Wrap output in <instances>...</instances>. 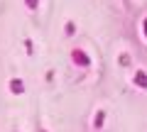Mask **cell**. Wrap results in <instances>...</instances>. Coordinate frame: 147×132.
<instances>
[{"mask_svg": "<svg viewBox=\"0 0 147 132\" xmlns=\"http://www.w3.org/2000/svg\"><path fill=\"white\" fill-rule=\"evenodd\" d=\"M71 59H74V64H79V66H88V64H91L88 54L81 52V49H74V52H71Z\"/></svg>", "mask_w": 147, "mask_h": 132, "instance_id": "6da1fadb", "label": "cell"}, {"mask_svg": "<svg viewBox=\"0 0 147 132\" xmlns=\"http://www.w3.org/2000/svg\"><path fill=\"white\" fill-rule=\"evenodd\" d=\"M135 83L140 88H147V74L145 71H135Z\"/></svg>", "mask_w": 147, "mask_h": 132, "instance_id": "7a4b0ae2", "label": "cell"}, {"mask_svg": "<svg viewBox=\"0 0 147 132\" xmlns=\"http://www.w3.org/2000/svg\"><path fill=\"white\" fill-rule=\"evenodd\" d=\"M10 90H12V93H22V90H25L22 81H10Z\"/></svg>", "mask_w": 147, "mask_h": 132, "instance_id": "3957f363", "label": "cell"}, {"mask_svg": "<svg viewBox=\"0 0 147 132\" xmlns=\"http://www.w3.org/2000/svg\"><path fill=\"white\" fill-rule=\"evenodd\" d=\"M103 117H105V113H98V115H96V120H93V125L100 127V125H103Z\"/></svg>", "mask_w": 147, "mask_h": 132, "instance_id": "277c9868", "label": "cell"}, {"mask_svg": "<svg viewBox=\"0 0 147 132\" xmlns=\"http://www.w3.org/2000/svg\"><path fill=\"white\" fill-rule=\"evenodd\" d=\"M74 29H76V27H74V22H69V25H66V34H74Z\"/></svg>", "mask_w": 147, "mask_h": 132, "instance_id": "5b68a950", "label": "cell"}, {"mask_svg": "<svg viewBox=\"0 0 147 132\" xmlns=\"http://www.w3.org/2000/svg\"><path fill=\"white\" fill-rule=\"evenodd\" d=\"M37 3H39V0H27V7H32V10H34V7H37Z\"/></svg>", "mask_w": 147, "mask_h": 132, "instance_id": "8992f818", "label": "cell"}, {"mask_svg": "<svg viewBox=\"0 0 147 132\" xmlns=\"http://www.w3.org/2000/svg\"><path fill=\"white\" fill-rule=\"evenodd\" d=\"M142 32H145V37H147V17H145V25H142Z\"/></svg>", "mask_w": 147, "mask_h": 132, "instance_id": "52a82bcc", "label": "cell"}]
</instances>
